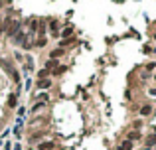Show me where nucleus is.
<instances>
[{"label": "nucleus", "instance_id": "1", "mask_svg": "<svg viewBox=\"0 0 156 150\" xmlns=\"http://www.w3.org/2000/svg\"><path fill=\"white\" fill-rule=\"evenodd\" d=\"M50 85H52V81H50V79H40V81H38V87H40V89H47V87H50Z\"/></svg>", "mask_w": 156, "mask_h": 150}, {"label": "nucleus", "instance_id": "2", "mask_svg": "<svg viewBox=\"0 0 156 150\" xmlns=\"http://www.w3.org/2000/svg\"><path fill=\"white\" fill-rule=\"evenodd\" d=\"M119 150H132V142H130V140H124V142L119 146Z\"/></svg>", "mask_w": 156, "mask_h": 150}, {"label": "nucleus", "instance_id": "3", "mask_svg": "<svg viewBox=\"0 0 156 150\" xmlns=\"http://www.w3.org/2000/svg\"><path fill=\"white\" fill-rule=\"evenodd\" d=\"M52 148H53L52 142H42L40 144V150H52Z\"/></svg>", "mask_w": 156, "mask_h": 150}, {"label": "nucleus", "instance_id": "4", "mask_svg": "<svg viewBox=\"0 0 156 150\" xmlns=\"http://www.w3.org/2000/svg\"><path fill=\"white\" fill-rule=\"evenodd\" d=\"M150 111H152V109H150L148 105H144L142 109H140V115H144V117H146V115H150Z\"/></svg>", "mask_w": 156, "mask_h": 150}, {"label": "nucleus", "instance_id": "5", "mask_svg": "<svg viewBox=\"0 0 156 150\" xmlns=\"http://www.w3.org/2000/svg\"><path fill=\"white\" fill-rule=\"evenodd\" d=\"M61 53H63V50H53V52H52V59H58Z\"/></svg>", "mask_w": 156, "mask_h": 150}, {"label": "nucleus", "instance_id": "6", "mask_svg": "<svg viewBox=\"0 0 156 150\" xmlns=\"http://www.w3.org/2000/svg\"><path fill=\"white\" fill-rule=\"evenodd\" d=\"M146 144H148V146H154L156 144V136H148L146 138Z\"/></svg>", "mask_w": 156, "mask_h": 150}, {"label": "nucleus", "instance_id": "7", "mask_svg": "<svg viewBox=\"0 0 156 150\" xmlns=\"http://www.w3.org/2000/svg\"><path fill=\"white\" fill-rule=\"evenodd\" d=\"M8 105H10V107H16V95H10V99H8Z\"/></svg>", "mask_w": 156, "mask_h": 150}, {"label": "nucleus", "instance_id": "8", "mask_svg": "<svg viewBox=\"0 0 156 150\" xmlns=\"http://www.w3.org/2000/svg\"><path fill=\"white\" fill-rule=\"evenodd\" d=\"M58 65V61H55V59H50V61H47V67L46 69H52V67H55Z\"/></svg>", "mask_w": 156, "mask_h": 150}, {"label": "nucleus", "instance_id": "9", "mask_svg": "<svg viewBox=\"0 0 156 150\" xmlns=\"http://www.w3.org/2000/svg\"><path fill=\"white\" fill-rule=\"evenodd\" d=\"M134 138H138V132H130V136H129V140H134Z\"/></svg>", "mask_w": 156, "mask_h": 150}, {"label": "nucleus", "instance_id": "10", "mask_svg": "<svg viewBox=\"0 0 156 150\" xmlns=\"http://www.w3.org/2000/svg\"><path fill=\"white\" fill-rule=\"evenodd\" d=\"M14 150H22V148H20V144H18V146H16V148H14Z\"/></svg>", "mask_w": 156, "mask_h": 150}, {"label": "nucleus", "instance_id": "11", "mask_svg": "<svg viewBox=\"0 0 156 150\" xmlns=\"http://www.w3.org/2000/svg\"><path fill=\"white\" fill-rule=\"evenodd\" d=\"M0 8H2V0H0Z\"/></svg>", "mask_w": 156, "mask_h": 150}]
</instances>
